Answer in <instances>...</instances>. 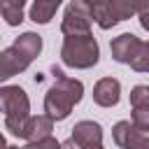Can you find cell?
<instances>
[{"mask_svg": "<svg viewBox=\"0 0 149 149\" xmlns=\"http://www.w3.org/2000/svg\"><path fill=\"white\" fill-rule=\"evenodd\" d=\"M54 74V86L44 95V114L51 116L54 121H63L70 116L72 107L81 102L84 98V84L74 77H68L61 68H51Z\"/></svg>", "mask_w": 149, "mask_h": 149, "instance_id": "cell-1", "label": "cell"}, {"mask_svg": "<svg viewBox=\"0 0 149 149\" xmlns=\"http://www.w3.org/2000/svg\"><path fill=\"white\" fill-rule=\"evenodd\" d=\"M40 51H42V35L33 30L21 33L14 40V44L2 49L0 54V79L7 81L9 77L28 70V65L40 56Z\"/></svg>", "mask_w": 149, "mask_h": 149, "instance_id": "cell-2", "label": "cell"}, {"mask_svg": "<svg viewBox=\"0 0 149 149\" xmlns=\"http://www.w3.org/2000/svg\"><path fill=\"white\" fill-rule=\"evenodd\" d=\"M0 102H2V112H5V128L16 135L23 137L26 123L33 116L30 114V98L21 86L14 84H5L0 88Z\"/></svg>", "mask_w": 149, "mask_h": 149, "instance_id": "cell-3", "label": "cell"}, {"mask_svg": "<svg viewBox=\"0 0 149 149\" xmlns=\"http://www.w3.org/2000/svg\"><path fill=\"white\" fill-rule=\"evenodd\" d=\"M61 61L72 68V70H88L93 65H98L100 61V47L98 40L91 35H70L63 37V47H61Z\"/></svg>", "mask_w": 149, "mask_h": 149, "instance_id": "cell-4", "label": "cell"}, {"mask_svg": "<svg viewBox=\"0 0 149 149\" xmlns=\"http://www.w3.org/2000/svg\"><path fill=\"white\" fill-rule=\"evenodd\" d=\"M91 23H93L91 7L84 0H72L63 12L61 33L65 37H70V35H91Z\"/></svg>", "mask_w": 149, "mask_h": 149, "instance_id": "cell-5", "label": "cell"}, {"mask_svg": "<svg viewBox=\"0 0 149 149\" xmlns=\"http://www.w3.org/2000/svg\"><path fill=\"white\" fill-rule=\"evenodd\" d=\"M112 140L119 149H149V130H142L126 119L114 123Z\"/></svg>", "mask_w": 149, "mask_h": 149, "instance_id": "cell-6", "label": "cell"}, {"mask_svg": "<svg viewBox=\"0 0 149 149\" xmlns=\"http://www.w3.org/2000/svg\"><path fill=\"white\" fill-rule=\"evenodd\" d=\"M121 100V81L116 77H102L93 84V102L100 107H116Z\"/></svg>", "mask_w": 149, "mask_h": 149, "instance_id": "cell-7", "label": "cell"}, {"mask_svg": "<svg viewBox=\"0 0 149 149\" xmlns=\"http://www.w3.org/2000/svg\"><path fill=\"white\" fill-rule=\"evenodd\" d=\"M142 40L133 33H121L119 37H114L109 42V51H112V58L116 63H123V65H130V61L135 58L137 49H140Z\"/></svg>", "mask_w": 149, "mask_h": 149, "instance_id": "cell-8", "label": "cell"}, {"mask_svg": "<svg viewBox=\"0 0 149 149\" xmlns=\"http://www.w3.org/2000/svg\"><path fill=\"white\" fill-rule=\"evenodd\" d=\"M79 147H88V144H102V126L98 121H77L72 126V135H70Z\"/></svg>", "mask_w": 149, "mask_h": 149, "instance_id": "cell-9", "label": "cell"}, {"mask_svg": "<svg viewBox=\"0 0 149 149\" xmlns=\"http://www.w3.org/2000/svg\"><path fill=\"white\" fill-rule=\"evenodd\" d=\"M51 135H54V119L51 116L37 114V116L28 119L26 130H23V140L26 142H37V140H44V137H51Z\"/></svg>", "mask_w": 149, "mask_h": 149, "instance_id": "cell-10", "label": "cell"}, {"mask_svg": "<svg viewBox=\"0 0 149 149\" xmlns=\"http://www.w3.org/2000/svg\"><path fill=\"white\" fill-rule=\"evenodd\" d=\"M91 14H93V21L98 23V28H102V30H109V28H114L119 23V16H116V12H114L109 0L93 2L91 5Z\"/></svg>", "mask_w": 149, "mask_h": 149, "instance_id": "cell-11", "label": "cell"}, {"mask_svg": "<svg viewBox=\"0 0 149 149\" xmlns=\"http://www.w3.org/2000/svg\"><path fill=\"white\" fill-rule=\"evenodd\" d=\"M63 5V0H33L28 9V19L35 23H49L56 16V9Z\"/></svg>", "mask_w": 149, "mask_h": 149, "instance_id": "cell-12", "label": "cell"}, {"mask_svg": "<svg viewBox=\"0 0 149 149\" xmlns=\"http://www.w3.org/2000/svg\"><path fill=\"white\" fill-rule=\"evenodd\" d=\"M23 5L26 0H0V14L7 26H19L23 21Z\"/></svg>", "mask_w": 149, "mask_h": 149, "instance_id": "cell-13", "label": "cell"}, {"mask_svg": "<svg viewBox=\"0 0 149 149\" xmlns=\"http://www.w3.org/2000/svg\"><path fill=\"white\" fill-rule=\"evenodd\" d=\"M109 2H112L114 12H116L119 21H126V19L137 14V0H109Z\"/></svg>", "mask_w": 149, "mask_h": 149, "instance_id": "cell-14", "label": "cell"}, {"mask_svg": "<svg viewBox=\"0 0 149 149\" xmlns=\"http://www.w3.org/2000/svg\"><path fill=\"white\" fill-rule=\"evenodd\" d=\"M130 68L135 72H149V42H142L135 58L130 61Z\"/></svg>", "mask_w": 149, "mask_h": 149, "instance_id": "cell-15", "label": "cell"}, {"mask_svg": "<svg viewBox=\"0 0 149 149\" xmlns=\"http://www.w3.org/2000/svg\"><path fill=\"white\" fill-rule=\"evenodd\" d=\"M130 107H149V84H137L130 88Z\"/></svg>", "mask_w": 149, "mask_h": 149, "instance_id": "cell-16", "label": "cell"}, {"mask_svg": "<svg viewBox=\"0 0 149 149\" xmlns=\"http://www.w3.org/2000/svg\"><path fill=\"white\" fill-rule=\"evenodd\" d=\"M130 121L142 128V130H149V107H133L130 112Z\"/></svg>", "mask_w": 149, "mask_h": 149, "instance_id": "cell-17", "label": "cell"}, {"mask_svg": "<svg viewBox=\"0 0 149 149\" xmlns=\"http://www.w3.org/2000/svg\"><path fill=\"white\" fill-rule=\"evenodd\" d=\"M23 149H61V142L51 135V137H44V140H37V142H28Z\"/></svg>", "mask_w": 149, "mask_h": 149, "instance_id": "cell-18", "label": "cell"}, {"mask_svg": "<svg viewBox=\"0 0 149 149\" xmlns=\"http://www.w3.org/2000/svg\"><path fill=\"white\" fill-rule=\"evenodd\" d=\"M137 21L149 33V0H137Z\"/></svg>", "mask_w": 149, "mask_h": 149, "instance_id": "cell-19", "label": "cell"}, {"mask_svg": "<svg viewBox=\"0 0 149 149\" xmlns=\"http://www.w3.org/2000/svg\"><path fill=\"white\" fill-rule=\"evenodd\" d=\"M61 149H81V147H79V144L72 140V137H68L65 142H61Z\"/></svg>", "mask_w": 149, "mask_h": 149, "instance_id": "cell-20", "label": "cell"}, {"mask_svg": "<svg viewBox=\"0 0 149 149\" xmlns=\"http://www.w3.org/2000/svg\"><path fill=\"white\" fill-rule=\"evenodd\" d=\"M81 149H105L102 144H88V147H81Z\"/></svg>", "mask_w": 149, "mask_h": 149, "instance_id": "cell-21", "label": "cell"}, {"mask_svg": "<svg viewBox=\"0 0 149 149\" xmlns=\"http://www.w3.org/2000/svg\"><path fill=\"white\" fill-rule=\"evenodd\" d=\"M5 149H23V147H16V144H7Z\"/></svg>", "mask_w": 149, "mask_h": 149, "instance_id": "cell-22", "label": "cell"}, {"mask_svg": "<svg viewBox=\"0 0 149 149\" xmlns=\"http://www.w3.org/2000/svg\"><path fill=\"white\" fill-rule=\"evenodd\" d=\"M84 2H86V5L91 7V5H93V2H98V0H84Z\"/></svg>", "mask_w": 149, "mask_h": 149, "instance_id": "cell-23", "label": "cell"}]
</instances>
